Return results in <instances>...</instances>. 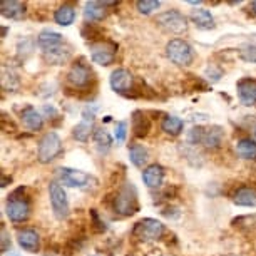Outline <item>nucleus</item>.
<instances>
[{"mask_svg": "<svg viewBox=\"0 0 256 256\" xmlns=\"http://www.w3.org/2000/svg\"><path fill=\"white\" fill-rule=\"evenodd\" d=\"M166 56L172 64L180 67H188L194 60V50L182 38H171L166 46Z\"/></svg>", "mask_w": 256, "mask_h": 256, "instance_id": "3", "label": "nucleus"}, {"mask_svg": "<svg viewBox=\"0 0 256 256\" xmlns=\"http://www.w3.org/2000/svg\"><path fill=\"white\" fill-rule=\"evenodd\" d=\"M7 36V27H2V37Z\"/></svg>", "mask_w": 256, "mask_h": 256, "instance_id": "40", "label": "nucleus"}, {"mask_svg": "<svg viewBox=\"0 0 256 256\" xmlns=\"http://www.w3.org/2000/svg\"><path fill=\"white\" fill-rule=\"evenodd\" d=\"M37 46L40 47L42 52L52 50V49H56V47L64 46V37H62L59 32H54V30H42L37 36Z\"/></svg>", "mask_w": 256, "mask_h": 256, "instance_id": "16", "label": "nucleus"}, {"mask_svg": "<svg viewBox=\"0 0 256 256\" xmlns=\"http://www.w3.org/2000/svg\"><path fill=\"white\" fill-rule=\"evenodd\" d=\"M190 18L201 30H211V28H214V18H212L211 12L206 10V8H196V10H192Z\"/></svg>", "mask_w": 256, "mask_h": 256, "instance_id": "23", "label": "nucleus"}, {"mask_svg": "<svg viewBox=\"0 0 256 256\" xmlns=\"http://www.w3.org/2000/svg\"><path fill=\"white\" fill-rule=\"evenodd\" d=\"M236 152L243 159H256V142L250 138H243L236 142Z\"/></svg>", "mask_w": 256, "mask_h": 256, "instance_id": "28", "label": "nucleus"}, {"mask_svg": "<svg viewBox=\"0 0 256 256\" xmlns=\"http://www.w3.org/2000/svg\"><path fill=\"white\" fill-rule=\"evenodd\" d=\"M156 24L164 32L169 34H182L188 28V18L180 10H176V8L159 14L156 17Z\"/></svg>", "mask_w": 256, "mask_h": 256, "instance_id": "6", "label": "nucleus"}, {"mask_svg": "<svg viewBox=\"0 0 256 256\" xmlns=\"http://www.w3.org/2000/svg\"><path fill=\"white\" fill-rule=\"evenodd\" d=\"M253 134H254V139H256V126H254V129H253Z\"/></svg>", "mask_w": 256, "mask_h": 256, "instance_id": "41", "label": "nucleus"}, {"mask_svg": "<svg viewBox=\"0 0 256 256\" xmlns=\"http://www.w3.org/2000/svg\"><path fill=\"white\" fill-rule=\"evenodd\" d=\"M22 192H26V188H18L12 194H8L6 204V212L8 220L14 221V223H24L30 216V201Z\"/></svg>", "mask_w": 256, "mask_h": 256, "instance_id": "2", "label": "nucleus"}, {"mask_svg": "<svg viewBox=\"0 0 256 256\" xmlns=\"http://www.w3.org/2000/svg\"><path fill=\"white\" fill-rule=\"evenodd\" d=\"M54 20L62 27L70 26V24H74L76 20V8L69 6V4H64V6H60L54 12Z\"/></svg>", "mask_w": 256, "mask_h": 256, "instance_id": "24", "label": "nucleus"}, {"mask_svg": "<svg viewBox=\"0 0 256 256\" xmlns=\"http://www.w3.org/2000/svg\"><path fill=\"white\" fill-rule=\"evenodd\" d=\"M236 90H238L240 100L244 106H254L256 104V79L244 77V79L238 80V84H236Z\"/></svg>", "mask_w": 256, "mask_h": 256, "instance_id": "13", "label": "nucleus"}, {"mask_svg": "<svg viewBox=\"0 0 256 256\" xmlns=\"http://www.w3.org/2000/svg\"><path fill=\"white\" fill-rule=\"evenodd\" d=\"M114 211L120 216H132L139 211L138 191L132 182H124L112 200Z\"/></svg>", "mask_w": 256, "mask_h": 256, "instance_id": "1", "label": "nucleus"}, {"mask_svg": "<svg viewBox=\"0 0 256 256\" xmlns=\"http://www.w3.org/2000/svg\"><path fill=\"white\" fill-rule=\"evenodd\" d=\"M182 128H184V122L176 116H166L161 122V129L169 136H180Z\"/></svg>", "mask_w": 256, "mask_h": 256, "instance_id": "27", "label": "nucleus"}, {"mask_svg": "<svg viewBox=\"0 0 256 256\" xmlns=\"http://www.w3.org/2000/svg\"><path fill=\"white\" fill-rule=\"evenodd\" d=\"M223 139H224V131L223 128L220 126H211V128H202L201 131V141L200 144H202L206 149H220L221 144H223Z\"/></svg>", "mask_w": 256, "mask_h": 256, "instance_id": "12", "label": "nucleus"}, {"mask_svg": "<svg viewBox=\"0 0 256 256\" xmlns=\"http://www.w3.org/2000/svg\"><path fill=\"white\" fill-rule=\"evenodd\" d=\"M142 181L148 188H159L164 181V169L159 164H149V166L142 171Z\"/></svg>", "mask_w": 256, "mask_h": 256, "instance_id": "18", "label": "nucleus"}, {"mask_svg": "<svg viewBox=\"0 0 256 256\" xmlns=\"http://www.w3.org/2000/svg\"><path fill=\"white\" fill-rule=\"evenodd\" d=\"M129 159L136 168H142L144 164L148 162L149 159V152L148 149L141 146V144H129Z\"/></svg>", "mask_w": 256, "mask_h": 256, "instance_id": "26", "label": "nucleus"}, {"mask_svg": "<svg viewBox=\"0 0 256 256\" xmlns=\"http://www.w3.org/2000/svg\"><path fill=\"white\" fill-rule=\"evenodd\" d=\"M226 256H234V254H226Z\"/></svg>", "mask_w": 256, "mask_h": 256, "instance_id": "42", "label": "nucleus"}, {"mask_svg": "<svg viewBox=\"0 0 256 256\" xmlns=\"http://www.w3.org/2000/svg\"><path fill=\"white\" fill-rule=\"evenodd\" d=\"M49 198L54 216L59 221H64L69 216V200L59 181H52L49 184Z\"/></svg>", "mask_w": 256, "mask_h": 256, "instance_id": "5", "label": "nucleus"}, {"mask_svg": "<svg viewBox=\"0 0 256 256\" xmlns=\"http://www.w3.org/2000/svg\"><path fill=\"white\" fill-rule=\"evenodd\" d=\"M188 4H191V6H201V0H198V2H196V0H190V2H188Z\"/></svg>", "mask_w": 256, "mask_h": 256, "instance_id": "38", "label": "nucleus"}, {"mask_svg": "<svg viewBox=\"0 0 256 256\" xmlns=\"http://www.w3.org/2000/svg\"><path fill=\"white\" fill-rule=\"evenodd\" d=\"M0 250H2V253H7L8 250H10V246H12V241H10V234H8V231L6 226H0Z\"/></svg>", "mask_w": 256, "mask_h": 256, "instance_id": "34", "label": "nucleus"}, {"mask_svg": "<svg viewBox=\"0 0 256 256\" xmlns=\"http://www.w3.org/2000/svg\"><path fill=\"white\" fill-rule=\"evenodd\" d=\"M94 142L100 152H108L110 146H112V138H110V134L106 129L99 128L94 131Z\"/></svg>", "mask_w": 256, "mask_h": 256, "instance_id": "29", "label": "nucleus"}, {"mask_svg": "<svg viewBox=\"0 0 256 256\" xmlns=\"http://www.w3.org/2000/svg\"><path fill=\"white\" fill-rule=\"evenodd\" d=\"M126 136H128V122L126 120H119L116 124V139H118V142H124Z\"/></svg>", "mask_w": 256, "mask_h": 256, "instance_id": "36", "label": "nucleus"}, {"mask_svg": "<svg viewBox=\"0 0 256 256\" xmlns=\"http://www.w3.org/2000/svg\"><path fill=\"white\" fill-rule=\"evenodd\" d=\"M110 6H118L116 2H88L84 8V17L88 20H102L108 16V7Z\"/></svg>", "mask_w": 256, "mask_h": 256, "instance_id": "17", "label": "nucleus"}, {"mask_svg": "<svg viewBox=\"0 0 256 256\" xmlns=\"http://www.w3.org/2000/svg\"><path fill=\"white\" fill-rule=\"evenodd\" d=\"M132 134L136 138H146L151 131V119L148 118L142 110H134L132 112Z\"/></svg>", "mask_w": 256, "mask_h": 256, "instance_id": "20", "label": "nucleus"}, {"mask_svg": "<svg viewBox=\"0 0 256 256\" xmlns=\"http://www.w3.org/2000/svg\"><path fill=\"white\" fill-rule=\"evenodd\" d=\"M62 152V141L57 132H47L38 141L37 158L42 164L52 162Z\"/></svg>", "mask_w": 256, "mask_h": 256, "instance_id": "4", "label": "nucleus"}, {"mask_svg": "<svg viewBox=\"0 0 256 256\" xmlns=\"http://www.w3.org/2000/svg\"><path fill=\"white\" fill-rule=\"evenodd\" d=\"M56 174L60 184L69 188H88L90 186V182H94V178L90 174L72 168H59L56 171Z\"/></svg>", "mask_w": 256, "mask_h": 256, "instance_id": "8", "label": "nucleus"}, {"mask_svg": "<svg viewBox=\"0 0 256 256\" xmlns=\"http://www.w3.org/2000/svg\"><path fill=\"white\" fill-rule=\"evenodd\" d=\"M92 70L84 60H77L70 66L69 72H67V82L74 86L76 89H86L89 88L90 80H92Z\"/></svg>", "mask_w": 256, "mask_h": 256, "instance_id": "10", "label": "nucleus"}, {"mask_svg": "<svg viewBox=\"0 0 256 256\" xmlns=\"http://www.w3.org/2000/svg\"><path fill=\"white\" fill-rule=\"evenodd\" d=\"M82 37L86 38V40H94L98 42L96 38H99V40H102V32H100V28H98L94 26V24H86L84 27H82Z\"/></svg>", "mask_w": 256, "mask_h": 256, "instance_id": "32", "label": "nucleus"}, {"mask_svg": "<svg viewBox=\"0 0 256 256\" xmlns=\"http://www.w3.org/2000/svg\"><path fill=\"white\" fill-rule=\"evenodd\" d=\"M234 204L244 208H256V190L251 186H241L233 196Z\"/></svg>", "mask_w": 256, "mask_h": 256, "instance_id": "22", "label": "nucleus"}, {"mask_svg": "<svg viewBox=\"0 0 256 256\" xmlns=\"http://www.w3.org/2000/svg\"><path fill=\"white\" fill-rule=\"evenodd\" d=\"M159 6H161L159 0H139V2H136L138 10L144 14V16H149V14H152L154 10H158Z\"/></svg>", "mask_w": 256, "mask_h": 256, "instance_id": "31", "label": "nucleus"}, {"mask_svg": "<svg viewBox=\"0 0 256 256\" xmlns=\"http://www.w3.org/2000/svg\"><path fill=\"white\" fill-rule=\"evenodd\" d=\"M90 59L94 64L99 66H110L116 59V52H118V46L109 40H98L92 42L89 47Z\"/></svg>", "mask_w": 256, "mask_h": 256, "instance_id": "9", "label": "nucleus"}, {"mask_svg": "<svg viewBox=\"0 0 256 256\" xmlns=\"http://www.w3.org/2000/svg\"><path fill=\"white\" fill-rule=\"evenodd\" d=\"M17 241H18V244H20V248L28 251V253H37L38 244H40V238H38L37 231H34V230L18 231Z\"/></svg>", "mask_w": 256, "mask_h": 256, "instance_id": "19", "label": "nucleus"}, {"mask_svg": "<svg viewBox=\"0 0 256 256\" xmlns=\"http://www.w3.org/2000/svg\"><path fill=\"white\" fill-rule=\"evenodd\" d=\"M240 57L244 62H251V64H256V44L244 46L243 49L240 50Z\"/></svg>", "mask_w": 256, "mask_h": 256, "instance_id": "33", "label": "nucleus"}, {"mask_svg": "<svg viewBox=\"0 0 256 256\" xmlns=\"http://www.w3.org/2000/svg\"><path fill=\"white\" fill-rule=\"evenodd\" d=\"M251 10H253V14L256 16V0H254V2H251Z\"/></svg>", "mask_w": 256, "mask_h": 256, "instance_id": "39", "label": "nucleus"}, {"mask_svg": "<svg viewBox=\"0 0 256 256\" xmlns=\"http://www.w3.org/2000/svg\"><path fill=\"white\" fill-rule=\"evenodd\" d=\"M8 181H12V178H7V176H4V180H2V188H6Z\"/></svg>", "mask_w": 256, "mask_h": 256, "instance_id": "37", "label": "nucleus"}, {"mask_svg": "<svg viewBox=\"0 0 256 256\" xmlns=\"http://www.w3.org/2000/svg\"><path fill=\"white\" fill-rule=\"evenodd\" d=\"M20 119L24 126H26L27 129H30V131H40L42 126H44V116L38 112L37 109L30 108V106L26 108V110H22Z\"/></svg>", "mask_w": 256, "mask_h": 256, "instance_id": "21", "label": "nucleus"}, {"mask_svg": "<svg viewBox=\"0 0 256 256\" xmlns=\"http://www.w3.org/2000/svg\"><path fill=\"white\" fill-rule=\"evenodd\" d=\"M2 88L6 90H16L18 88V77L12 69L8 70L7 67H4L2 70Z\"/></svg>", "mask_w": 256, "mask_h": 256, "instance_id": "30", "label": "nucleus"}, {"mask_svg": "<svg viewBox=\"0 0 256 256\" xmlns=\"http://www.w3.org/2000/svg\"><path fill=\"white\" fill-rule=\"evenodd\" d=\"M69 57H70V50L64 46L44 52V59L52 66H62L64 62L69 60Z\"/></svg>", "mask_w": 256, "mask_h": 256, "instance_id": "25", "label": "nucleus"}, {"mask_svg": "<svg viewBox=\"0 0 256 256\" xmlns=\"http://www.w3.org/2000/svg\"><path fill=\"white\" fill-rule=\"evenodd\" d=\"M90 221H92V228L96 233H104L106 230H108V226H106V223L102 220L99 218V214H98V211L96 210H90Z\"/></svg>", "mask_w": 256, "mask_h": 256, "instance_id": "35", "label": "nucleus"}, {"mask_svg": "<svg viewBox=\"0 0 256 256\" xmlns=\"http://www.w3.org/2000/svg\"><path fill=\"white\" fill-rule=\"evenodd\" d=\"M164 234V224L154 218H144L138 221L132 228V236L141 241H154Z\"/></svg>", "mask_w": 256, "mask_h": 256, "instance_id": "7", "label": "nucleus"}, {"mask_svg": "<svg viewBox=\"0 0 256 256\" xmlns=\"http://www.w3.org/2000/svg\"><path fill=\"white\" fill-rule=\"evenodd\" d=\"M92 126H94V112H90V109H86L82 112V120L74 128L72 131V136H74L77 141L86 142L90 138V132L92 131Z\"/></svg>", "mask_w": 256, "mask_h": 256, "instance_id": "14", "label": "nucleus"}, {"mask_svg": "<svg viewBox=\"0 0 256 256\" xmlns=\"http://www.w3.org/2000/svg\"><path fill=\"white\" fill-rule=\"evenodd\" d=\"M27 6L18 0H2L0 2V12L6 18H12V20H20L26 16Z\"/></svg>", "mask_w": 256, "mask_h": 256, "instance_id": "15", "label": "nucleus"}, {"mask_svg": "<svg viewBox=\"0 0 256 256\" xmlns=\"http://www.w3.org/2000/svg\"><path fill=\"white\" fill-rule=\"evenodd\" d=\"M110 88L114 92L122 96H131L134 90V76L128 69H116L110 74Z\"/></svg>", "mask_w": 256, "mask_h": 256, "instance_id": "11", "label": "nucleus"}]
</instances>
